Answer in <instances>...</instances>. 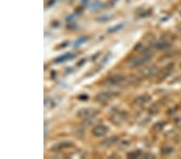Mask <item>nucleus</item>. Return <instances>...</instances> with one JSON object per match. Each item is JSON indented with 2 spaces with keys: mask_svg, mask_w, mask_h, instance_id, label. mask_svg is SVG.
Returning <instances> with one entry per match:
<instances>
[{
  "mask_svg": "<svg viewBox=\"0 0 181 159\" xmlns=\"http://www.w3.org/2000/svg\"><path fill=\"white\" fill-rule=\"evenodd\" d=\"M123 28V23H118V24L115 25L114 27L109 28L108 29V32H115V31H118L121 28Z\"/></svg>",
  "mask_w": 181,
  "mask_h": 159,
  "instance_id": "15",
  "label": "nucleus"
},
{
  "mask_svg": "<svg viewBox=\"0 0 181 159\" xmlns=\"http://www.w3.org/2000/svg\"><path fill=\"white\" fill-rule=\"evenodd\" d=\"M72 143H69V142H62V143H60L58 145H56L55 147H54V150H61V149H63V148H67V147L72 146Z\"/></svg>",
  "mask_w": 181,
  "mask_h": 159,
  "instance_id": "12",
  "label": "nucleus"
},
{
  "mask_svg": "<svg viewBox=\"0 0 181 159\" xmlns=\"http://www.w3.org/2000/svg\"><path fill=\"white\" fill-rule=\"evenodd\" d=\"M114 93L110 92H100L95 97V101L99 103H105V102H107L110 99H112L114 97Z\"/></svg>",
  "mask_w": 181,
  "mask_h": 159,
  "instance_id": "6",
  "label": "nucleus"
},
{
  "mask_svg": "<svg viewBox=\"0 0 181 159\" xmlns=\"http://www.w3.org/2000/svg\"><path fill=\"white\" fill-rule=\"evenodd\" d=\"M98 113V110L93 108H83L77 112V116L82 120H87L93 117Z\"/></svg>",
  "mask_w": 181,
  "mask_h": 159,
  "instance_id": "2",
  "label": "nucleus"
},
{
  "mask_svg": "<svg viewBox=\"0 0 181 159\" xmlns=\"http://www.w3.org/2000/svg\"><path fill=\"white\" fill-rule=\"evenodd\" d=\"M124 80H125V77L123 76L119 75V74H115V75L108 77L104 81V84L107 87H112V86L118 85L121 83H123Z\"/></svg>",
  "mask_w": 181,
  "mask_h": 159,
  "instance_id": "3",
  "label": "nucleus"
},
{
  "mask_svg": "<svg viewBox=\"0 0 181 159\" xmlns=\"http://www.w3.org/2000/svg\"><path fill=\"white\" fill-rule=\"evenodd\" d=\"M118 141V138L116 137H113V138H110L105 139V141H103L101 142V145L104 146H110L111 145L114 144L116 141Z\"/></svg>",
  "mask_w": 181,
  "mask_h": 159,
  "instance_id": "11",
  "label": "nucleus"
},
{
  "mask_svg": "<svg viewBox=\"0 0 181 159\" xmlns=\"http://www.w3.org/2000/svg\"><path fill=\"white\" fill-rule=\"evenodd\" d=\"M108 132H109L108 126H103V125H99V126H95L92 130L93 134L94 135L95 137H98V138L103 137Z\"/></svg>",
  "mask_w": 181,
  "mask_h": 159,
  "instance_id": "5",
  "label": "nucleus"
},
{
  "mask_svg": "<svg viewBox=\"0 0 181 159\" xmlns=\"http://www.w3.org/2000/svg\"><path fill=\"white\" fill-rule=\"evenodd\" d=\"M150 98L151 97H150V96L147 95V94L139 96L137 98H135L134 103L135 104H137V105H143V104H145L146 103H148V101L150 100Z\"/></svg>",
  "mask_w": 181,
  "mask_h": 159,
  "instance_id": "8",
  "label": "nucleus"
},
{
  "mask_svg": "<svg viewBox=\"0 0 181 159\" xmlns=\"http://www.w3.org/2000/svg\"><path fill=\"white\" fill-rule=\"evenodd\" d=\"M73 57V55L71 54L70 52H68V53H65L64 55H60L59 57L55 60L56 64H58V63H63L65 60H68L69 59H71Z\"/></svg>",
  "mask_w": 181,
  "mask_h": 159,
  "instance_id": "9",
  "label": "nucleus"
},
{
  "mask_svg": "<svg viewBox=\"0 0 181 159\" xmlns=\"http://www.w3.org/2000/svg\"><path fill=\"white\" fill-rule=\"evenodd\" d=\"M127 118V113L124 112H118L112 115L110 121L115 126H119L123 123Z\"/></svg>",
  "mask_w": 181,
  "mask_h": 159,
  "instance_id": "4",
  "label": "nucleus"
},
{
  "mask_svg": "<svg viewBox=\"0 0 181 159\" xmlns=\"http://www.w3.org/2000/svg\"><path fill=\"white\" fill-rule=\"evenodd\" d=\"M172 150H173L172 147L165 146V147H163V149H162V153H163V154L167 155V154H169V153H172Z\"/></svg>",
  "mask_w": 181,
  "mask_h": 159,
  "instance_id": "16",
  "label": "nucleus"
},
{
  "mask_svg": "<svg viewBox=\"0 0 181 159\" xmlns=\"http://www.w3.org/2000/svg\"><path fill=\"white\" fill-rule=\"evenodd\" d=\"M88 40H89V38H88V37H86V36L80 37V38H79V39H78V40H77L75 43H74V46L75 47L80 46V45H81L82 43H86V41H87Z\"/></svg>",
  "mask_w": 181,
  "mask_h": 159,
  "instance_id": "13",
  "label": "nucleus"
},
{
  "mask_svg": "<svg viewBox=\"0 0 181 159\" xmlns=\"http://www.w3.org/2000/svg\"><path fill=\"white\" fill-rule=\"evenodd\" d=\"M141 152H139V151H132L127 154V157L130 158H139L141 156Z\"/></svg>",
  "mask_w": 181,
  "mask_h": 159,
  "instance_id": "14",
  "label": "nucleus"
},
{
  "mask_svg": "<svg viewBox=\"0 0 181 159\" xmlns=\"http://www.w3.org/2000/svg\"><path fill=\"white\" fill-rule=\"evenodd\" d=\"M155 47L158 48L159 50H165V49L168 48L170 47V43H167V42H165V41H161V42H157L155 44Z\"/></svg>",
  "mask_w": 181,
  "mask_h": 159,
  "instance_id": "10",
  "label": "nucleus"
},
{
  "mask_svg": "<svg viewBox=\"0 0 181 159\" xmlns=\"http://www.w3.org/2000/svg\"><path fill=\"white\" fill-rule=\"evenodd\" d=\"M81 1H82L83 3H87L88 2H89V0H81Z\"/></svg>",
  "mask_w": 181,
  "mask_h": 159,
  "instance_id": "18",
  "label": "nucleus"
},
{
  "mask_svg": "<svg viewBox=\"0 0 181 159\" xmlns=\"http://www.w3.org/2000/svg\"><path fill=\"white\" fill-rule=\"evenodd\" d=\"M158 72H159L158 67L156 66L151 65V66H148V67H146L143 69H142L141 73L145 77H151L156 75Z\"/></svg>",
  "mask_w": 181,
  "mask_h": 159,
  "instance_id": "7",
  "label": "nucleus"
},
{
  "mask_svg": "<svg viewBox=\"0 0 181 159\" xmlns=\"http://www.w3.org/2000/svg\"><path fill=\"white\" fill-rule=\"evenodd\" d=\"M153 57V54L151 53L150 51L149 50H144L139 54V55H136L132 56L131 58L130 59L129 66L131 67H139L143 64H146L147 62L150 61V60Z\"/></svg>",
  "mask_w": 181,
  "mask_h": 159,
  "instance_id": "1",
  "label": "nucleus"
},
{
  "mask_svg": "<svg viewBox=\"0 0 181 159\" xmlns=\"http://www.w3.org/2000/svg\"><path fill=\"white\" fill-rule=\"evenodd\" d=\"M88 98H89V97L87 95H81L80 97V99L81 100V101H86V100H88Z\"/></svg>",
  "mask_w": 181,
  "mask_h": 159,
  "instance_id": "17",
  "label": "nucleus"
}]
</instances>
